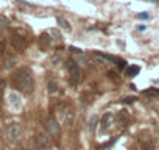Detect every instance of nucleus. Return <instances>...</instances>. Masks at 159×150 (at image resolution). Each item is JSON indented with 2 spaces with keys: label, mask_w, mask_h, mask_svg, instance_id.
<instances>
[{
  "label": "nucleus",
  "mask_w": 159,
  "mask_h": 150,
  "mask_svg": "<svg viewBox=\"0 0 159 150\" xmlns=\"http://www.w3.org/2000/svg\"><path fill=\"white\" fill-rule=\"evenodd\" d=\"M13 86L24 94H31L34 88V80L31 72L28 69H19L13 75Z\"/></svg>",
  "instance_id": "nucleus-1"
},
{
  "label": "nucleus",
  "mask_w": 159,
  "mask_h": 150,
  "mask_svg": "<svg viewBox=\"0 0 159 150\" xmlns=\"http://www.w3.org/2000/svg\"><path fill=\"white\" fill-rule=\"evenodd\" d=\"M67 69H69V73H70V83H72V86L73 88L78 86L80 80H81V70H80L76 61H69Z\"/></svg>",
  "instance_id": "nucleus-2"
},
{
  "label": "nucleus",
  "mask_w": 159,
  "mask_h": 150,
  "mask_svg": "<svg viewBox=\"0 0 159 150\" xmlns=\"http://www.w3.org/2000/svg\"><path fill=\"white\" fill-rule=\"evenodd\" d=\"M20 134H22V128H20V125L19 124H11L8 128H7V136H8V139L11 141V142H16V141H19V138H20Z\"/></svg>",
  "instance_id": "nucleus-3"
},
{
  "label": "nucleus",
  "mask_w": 159,
  "mask_h": 150,
  "mask_svg": "<svg viewBox=\"0 0 159 150\" xmlns=\"http://www.w3.org/2000/svg\"><path fill=\"white\" fill-rule=\"evenodd\" d=\"M139 144L143 150H153L154 148V142H153V138L148 134V133H142L139 136Z\"/></svg>",
  "instance_id": "nucleus-4"
},
{
  "label": "nucleus",
  "mask_w": 159,
  "mask_h": 150,
  "mask_svg": "<svg viewBox=\"0 0 159 150\" xmlns=\"http://www.w3.org/2000/svg\"><path fill=\"white\" fill-rule=\"evenodd\" d=\"M100 124H102V131H108V130L112 127V124H114V116H112L111 113L103 114V117H102Z\"/></svg>",
  "instance_id": "nucleus-5"
},
{
  "label": "nucleus",
  "mask_w": 159,
  "mask_h": 150,
  "mask_svg": "<svg viewBox=\"0 0 159 150\" xmlns=\"http://www.w3.org/2000/svg\"><path fill=\"white\" fill-rule=\"evenodd\" d=\"M11 41H13V45L16 47V49H24L25 45H27V41H25V38L24 36H20V35H17V33H14L13 35V38H11Z\"/></svg>",
  "instance_id": "nucleus-6"
},
{
  "label": "nucleus",
  "mask_w": 159,
  "mask_h": 150,
  "mask_svg": "<svg viewBox=\"0 0 159 150\" xmlns=\"http://www.w3.org/2000/svg\"><path fill=\"white\" fill-rule=\"evenodd\" d=\"M47 130H48L52 134H56V133L59 131V124H58L55 119H48V122H47Z\"/></svg>",
  "instance_id": "nucleus-7"
},
{
  "label": "nucleus",
  "mask_w": 159,
  "mask_h": 150,
  "mask_svg": "<svg viewBox=\"0 0 159 150\" xmlns=\"http://www.w3.org/2000/svg\"><path fill=\"white\" fill-rule=\"evenodd\" d=\"M38 41H39V47L44 50V49H47V47L50 45V42H52V38H50L48 35H41Z\"/></svg>",
  "instance_id": "nucleus-8"
},
{
  "label": "nucleus",
  "mask_w": 159,
  "mask_h": 150,
  "mask_svg": "<svg viewBox=\"0 0 159 150\" xmlns=\"http://www.w3.org/2000/svg\"><path fill=\"white\" fill-rule=\"evenodd\" d=\"M10 103H11V106H14V108H20V106H22L20 97H19L17 94H14V92L10 94Z\"/></svg>",
  "instance_id": "nucleus-9"
},
{
  "label": "nucleus",
  "mask_w": 159,
  "mask_h": 150,
  "mask_svg": "<svg viewBox=\"0 0 159 150\" xmlns=\"http://www.w3.org/2000/svg\"><path fill=\"white\" fill-rule=\"evenodd\" d=\"M139 72H140V67L139 66H129V67H126L125 75H126V77H136Z\"/></svg>",
  "instance_id": "nucleus-10"
},
{
  "label": "nucleus",
  "mask_w": 159,
  "mask_h": 150,
  "mask_svg": "<svg viewBox=\"0 0 159 150\" xmlns=\"http://www.w3.org/2000/svg\"><path fill=\"white\" fill-rule=\"evenodd\" d=\"M58 24H59L64 30H70V25H69V22H67L64 17H58Z\"/></svg>",
  "instance_id": "nucleus-11"
},
{
  "label": "nucleus",
  "mask_w": 159,
  "mask_h": 150,
  "mask_svg": "<svg viewBox=\"0 0 159 150\" xmlns=\"http://www.w3.org/2000/svg\"><path fill=\"white\" fill-rule=\"evenodd\" d=\"M97 122H98V117H97V116H94V117H92V119L89 120V130H91V131H92V130L95 128Z\"/></svg>",
  "instance_id": "nucleus-12"
},
{
  "label": "nucleus",
  "mask_w": 159,
  "mask_h": 150,
  "mask_svg": "<svg viewBox=\"0 0 159 150\" xmlns=\"http://www.w3.org/2000/svg\"><path fill=\"white\" fill-rule=\"evenodd\" d=\"M145 96H159V89H147L143 91Z\"/></svg>",
  "instance_id": "nucleus-13"
},
{
  "label": "nucleus",
  "mask_w": 159,
  "mask_h": 150,
  "mask_svg": "<svg viewBox=\"0 0 159 150\" xmlns=\"http://www.w3.org/2000/svg\"><path fill=\"white\" fill-rule=\"evenodd\" d=\"M7 27H8V19L0 16V28H7Z\"/></svg>",
  "instance_id": "nucleus-14"
},
{
  "label": "nucleus",
  "mask_w": 159,
  "mask_h": 150,
  "mask_svg": "<svg viewBox=\"0 0 159 150\" xmlns=\"http://www.w3.org/2000/svg\"><path fill=\"white\" fill-rule=\"evenodd\" d=\"M3 92H5V82L0 80V100L3 99Z\"/></svg>",
  "instance_id": "nucleus-15"
},
{
  "label": "nucleus",
  "mask_w": 159,
  "mask_h": 150,
  "mask_svg": "<svg viewBox=\"0 0 159 150\" xmlns=\"http://www.w3.org/2000/svg\"><path fill=\"white\" fill-rule=\"evenodd\" d=\"M50 35H53L55 36V39H61L62 36H61V33H58L56 30H50Z\"/></svg>",
  "instance_id": "nucleus-16"
},
{
  "label": "nucleus",
  "mask_w": 159,
  "mask_h": 150,
  "mask_svg": "<svg viewBox=\"0 0 159 150\" xmlns=\"http://www.w3.org/2000/svg\"><path fill=\"white\" fill-rule=\"evenodd\" d=\"M137 17H139V19H150V14H147V13H140V14H137Z\"/></svg>",
  "instance_id": "nucleus-17"
},
{
  "label": "nucleus",
  "mask_w": 159,
  "mask_h": 150,
  "mask_svg": "<svg viewBox=\"0 0 159 150\" xmlns=\"http://www.w3.org/2000/svg\"><path fill=\"white\" fill-rule=\"evenodd\" d=\"M136 100H137L136 97H126L123 102H125V103H133V102H136Z\"/></svg>",
  "instance_id": "nucleus-18"
},
{
  "label": "nucleus",
  "mask_w": 159,
  "mask_h": 150,
  "mask_svg": "<svg viewBox=\"0 0 159 150\" xmlns=\"http://www.w3.org/2000/svg\"><path fill=\"white\" fill-rule=\"evenodd\" d=\"M56 91V83H50V92H55Z\"/></svg>",
  "instance_id": "nucleus-19"
},
{
  "label": "nucleus",
  "mask_w": 159,
  "mask_h": 150,
  "mask_svg": "<svg viewBox=\"0 0 159 150\" xmlns=\"http://www.w3.org/2000/svg\"><path fill=\"white\" fill-rule=\"evenodd\" d=\"M2 53H3V44L0 42V56H2Z\"/></svg>",
  "instance_id": "nucleus-20"
}]
</instances>
